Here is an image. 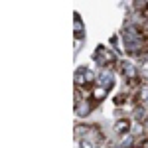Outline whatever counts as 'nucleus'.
I'll return each mask as SVG.
<instances>
[{
    "instance_id": "20e7f679",
    "label": "nucleus",
    "mask_w": 148,
    "mask_h": 148,
    "mask_svg": "<svg viewBox=\"0 0 148 148\" xmlns=\"http://www.w3.org/2000/svg\"><path fill=\"white\" fill-rule=\"evenodd\" d=\"M81 148H97V146H93L91 142H87V140H85V142H81Z\"/></svg>"
},
{
    "instance_id": "f257e3e1",
    "label": "nucleus",
    "mask_w": 148,
    "mask_h": 148,
    "mask_svg": "<svg viewBox=\"0 0 148 148\" xmlns=\"http://www.w3.org/2000/svg\"><path fill=\"white\" fill-rule=\"evenodd\" d=\"M97 61H99L101 65H113L114 61H116V57H114L111 51H107V49H99V51H97Z\"/></svg>"
},
{
    "instance_id": "7ed1b4c3",
    "label": "nucleus",
    "mask_w": 148,
    "mask_h": 148,
    "mask_svg": "<svg viewBox=\"0 0 148 148\" xmlns=\"http://www.w3.org/2000/svg\"><path fill=\"white\" fill-rule=\"evenodd\" d=\"M114 130H116L119 134H126V132L130 130V121H128V119H119L116 125H114Z\"/></svg>"
},
{
    "instance_id": "f03ea898",
    "label": "nucleus",
    "mask_w": 148,
    "mask_h": 148,
    "mask_svg": "<svg viewBox=\"0 0 148 148\" xmlns=\"http://www.w3.org/2000/svg\"><path fill=\"white\" fill-rule=\"evenodd\" d=\"M107 89L109 87H93V91H91V97H93V103H99V101H103L105 97H107Z\"/></svg>"
}]
</instances>
